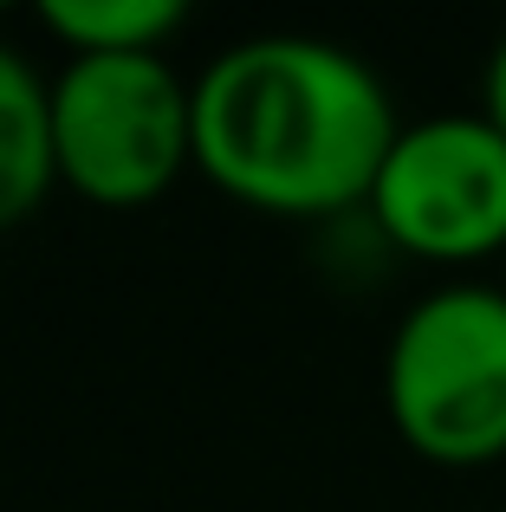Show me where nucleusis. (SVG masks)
I'll use <instances>...</instances> for the list:
<instances>
[{
    "label": "nucleus",
    "mask_w": 506,
    "mask_h": 512,
    "mask_svg": "<svg viewBox=\"0 0 506 512\" xmlns=\"http://www.w3.org/2000/svg\"><path fill=\"white\" fill-rule=\"evenodd\" d=\"M59 188L52 163V78H39L0 39V234L20 227Z\"/></svg>",
    "instance_id": "5"
},
{
    "label": "nucleus",
    "mask_w": 506,
    "mask_h": 512,
    "mask_svg": "<svg viewBox=\"0 0 506 512\" xmlns=\"http://www.w3.org/2000/svg\"><path fill=\"white\" fill-rule=\"evenodd\" d=\"M487 124L506 137V39L494 46V59H487Z\"/></svg>",
    "instance_id": "7"
},
{
    "label": "nucleus",
    "mask_w": 506,
    "mask_h": 512,
    "mask_svg": "<svg viewBox=\"0 0 506 512\" xmlns=\"http://www.w3.org/2000/svg\"><path fill=\"white\" fill-rule=\"evenodd\" d=\"M189 7L182 0H46L39 26L72 59H104V52H163L182 33Z\"/></svg>",
    "instance_id": "6"
},
{
    "label": "nucleus",
    "mask_w": 506,
    "mask_h": 512,
    "mask_svg": "<svg viewBox=\"0 0 506 512\" xmlns=\"http://www.w3.org/2000/svg\"><path fill=\"white\" fill-rule=\"evenodd\" d=\"M383 402L396 435L435 467L506 454V292L442 286L409 305L383 357Z\"/></svg>",
    "instance_id": "3"
},
{
    "label": "nucleus",
    "mask_w": 506,
    "mask_h": 512,
    "mask_svg": "<svg viewBox=\"0 0 506 512\" xmlns=\"http://www.w3.org/2000/svg\"><path fill=\"white\" fill-rule=\"evenodd\" d=\"M364 208L416 260H487L506 247V137L487 111L403 124Z\"/></svg>",
    "instance_id": "4"
},
{
    "label": "nucleus",
    "mask_w": 506,
    "mask_h": 512,
    "mask_svg": "<svg viewBox=\"0 0 506 512\" xmlns=\"http://www.w3.org/2000/svg\"><path fill=\"white\" fill-rule=\"evenodd\" d=\"M52 163L91 208H150L195 169V85L163 52L65 59L52 78Z\"/></svg>",
    "instance_id": "2"
},
{
    "label": "nucleus",
    "mask_w": 506,
    "mask_h": 512,
    "mask_svg": "<svg viewBox=\"0 0 506 512\" xmlns=\"http://www.w3.org/2000/svg\"><path fill=\"white\" fill-rule=\"evenodd\" d=\"M396 130L383 78L312 33L241 39L195 78V169L279 221L364 208Z\"/></svg>",
    "instance_id": "1"
}]
</instances>
